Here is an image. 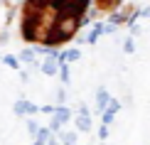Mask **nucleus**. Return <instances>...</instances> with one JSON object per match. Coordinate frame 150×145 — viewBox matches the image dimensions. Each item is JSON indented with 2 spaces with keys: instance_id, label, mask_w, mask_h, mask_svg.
I'll list each match as a JSON object with an SVG mask.
<instances>
[{
  "instance_id": "1",
  "label": "nucleus",
  "mask_w": 150,
  "mask_h": 145,
  "mask_svg": "<svg viewBox=\"0 0 150 145\" xmlns=\"http://www.w3.org/2000/svg\"><path fill=\"white\" fill-rule=\"evenodd\" d=\"M89 0H25L22 35L37 45H64L76 35Z\"/></svg>"
}]
</instances>
